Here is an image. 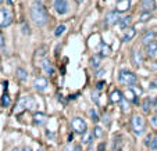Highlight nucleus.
Listing matches in <instances>:
<instances>
[{
  "mask_svg": "<svg viewBox=\"0 0 157 151\" xmlns=\"http://www.w3.org/2000/svg\"><path fill=\"white\" fill-rule=\"evenodd\" d=\"M156 38H157V32H156Z\"/></svg>",
  "mask_w": 157,
  "mask_h": 151,
  "instance_id": "obj_50",
  "label": "nucleus"
},
{
  "mask_svg": "<svg viewBox=\"0 0 157 151\" xmlns=\"http://www.w3.org/2000/svg\"><path fill=\"white\" fill-rule=\"evenodd\" d=\"M2 2H3V0H0V4H2Z\"/></svg>",
  "mask_w": 157,
  "mask_h": 151,
  "instance_id": "obj_49",
  "label": "nucleus"
},
{
  "mask_svg": "<svg viewBox=\"0 0 157 151\" xmlns=\"http://www.w3.org/2000/svg\"><path fill=\"white\" fill-rule=\"evenodd\" d=\"M145 51H146V54H147V57H154L157 54V42L156 40L149 42L145 47Z\"/></svg>",
  "mask_w": 157,
  "mask_h": 151,
  "instance_id": "obj_11",
  "label": "nucleus"
},
{
  "mask_svg": "<svg viewBox=\"0 0 157 151\" xmlns=\"http://www.w3.org/2000/svg\"><path fill=\"white\" fill-rule=\"evenodd\" d=\"M7 2H9V3H11V2H13V0H7Z\"/></svg>",
  "mask_w": 157,
  "mask_h": 151,
  "instance_id": "obj_48",
  "label": "nucleus"
},
{
  "mask_svg": "<svg viewBox=\"0 0 157 151\" xmlns=\"http://www.w3.org/2000/svg\"><path fill=\"white\" fill-rule=\"evenodd\" d=\"M53 7H54V10H56L60 15L67 14V13H68V10H70V4H68V2H67V0H54Z\"/></svg>",
  "mask_w": 157,
  "mask_h": 151,
  "instance_id": "obj_6",
  "label": "nucleus"
},
{
  "mask_svg": "<svg viewBox=\"0 0 157 151\" xmlns=\"http://www.w3.org/2000/svg\"><path fill=\"white\" fill-rule=\"evenodd\" d=\"M125 98H127V100L133 101V103H138L136 94H135V92H133L132 89H128V90H127V93H125Z\"/></svg>",
  "mask_w": 157,
  "mask_h": 151,
  "instance_id": "obj_22",
  "label": "nucleus"
},
{
  "mask_svg": "<svg viewBox=\"0 0 157 151\" xmlns=\"http://www.w3.org/2000/svg\"><path fill=\"white\" fill-rule=\"evenodd\" d=\"M77 2H78V3H82V2H83V0H77Z\"/></svg>",
  "mask_w": 157,
  "mask_h": 151,
  "instance_id": "obj_46",
  "label": "nucleus"
},
{
  "mask_svg": "<svg viewBox=\"0 0 157 151\" xmlns=\"http://www.w3.org/2000/svg\"><path fill=\"white\" fill-rule=\"evenodd\" d=\"M15 151H18V150H15Z\"/></svg>",
  "mask_w": 157,
  "mask_h": 151,
  "instance_id": "obj_51",
  "label": "nucleus"
},
{
  "mask_svg": "<svg viewBox=\"0 0 157 151\" xmlns=\"http://www.w3.org/2000/svg\"><path fill=\"white\" fill-rule=\"evenodd\" d=\"M22 151H32V150H31L29 147H25V148H24V150H22Z\"/></svg>",
  "mask_w": 157,
  "mask_h": 151,
  "instance_id": "obj_45",
  "label": "nucleus"
},
{
  "mask_svg": "<svg viewBox=\"0 0 157 151\" xmlns=\"http://www.w3.org/2000/svg\"><path fill=\"white\" fill-rule=\"evenodd\" d=\"M135 35H136V31L133 29V28H128V31L125 32V35L122 36V42H129Z\"/></svg>",
  "mask_w": 157,
  "mask_h": 151,
  "instance_id": "obj_19",
  "label": "nucleus"
},
{
  "mask_svg": "<svg viewBox=\"0 0 157 151\" xmlns=\"http://www.w3.org/2000/svg\"><path fill=\"white\" fill-rule=\"evenodd\" d=\"M132 61H133V64H135L136 67L140 65V62H142V56H140L139 50H133L132 51Z\"/></svg>",
  "mask_w": 157,
  "mask_h": 151,
  "instance_id": "obj_17",
  "label": "nucleus"
},
{
  "mask_svg": "<svg viewBox=\"0 0 157 151\" xmlns=\"http://www.w3.org/2000/svg\"><path fill=\"white\" fill-rule=\"evenodd\" d=\"M65 29H67V28H65V25H59V27L56 28V31H54V35H56V36L63 35V33L65 32Z\"/></svg>",
  "mask_w": 157,
  "mask_h": 151,
  "instance_id": "obj_27",
  "label": "nucleus"
},
{
  "mask_svg": "<svg viewBox=\"0 0 157 151\" xmlns=\"http://www.w3.org/2000/svg\"><path fill=\"white\" fill-rule=\"evenodd\" d=\"M24 33H29V28H28L25 24H24Z\"/></svg>",
  "mask_w": 157,
  "mask_h": 151,
  "instance_id": "obj_42",
  "label": "nucleus"
},
{
  "mask_svg": "<svg viewBox=\"0 0 157 151\" xmlns=\"http://www.w3.org/2000/svg\"><path fill=\"white\" fill-rule=\"evenodd\" d=\"M103 74H104V71H103V69H101V71H99L96 75H98V76H101V75H103Z\"/></svg>",
  "mask_w": 157,
  "mask_h": 151,
  "instance_id": "obj_44",
  "label": "nucleus"
},
{
  "mask_svg": "<svg viewBox=\"0 0 157 151\" xmlns=\"http://www.w3.org/2000/svg\"><path fill=\"white\" fill-rule=\"evenodd\" d=\"M35 105H36V103L32 97H29V96H24V97L20 98V101H18L15 112L20 114L21 111H24V110H33Z\"/></svg>",
  "mask_w": 157,
  "mask_h": 151,
  "instance_id": "obj_3",
  "label": "nucleus"
},
{
  "mask_svg": "<svg viewBox=\"0 0 157 151\" xmlns=\"http://www.w3.org/2000/svg\"><path fill=\"white\" fill-rule=\"evenodd\" d=\"M117 22H120V13L118 11H110L106 15V25L111 27V25H116Z\"/></svg>",
  "mask_w": 157,
  "mask_h": 151,
  "instance_id": "obj_8",
  "label": "nucleus"
},
{
  "mask_svg": "<svg viewBox=\"0 0 157 151\" xmlns=\"http://www.w3.org/2000/svg\"><path fill=\"white\" fill-rule=\"evenodd\" d=\"M149 18H151V15H150V11H145L142 15H140V21L142 22H145V21H147Z\"/></svg>",
  "mask_w": 157,
  "mask_h": 151,
  "instance_id": "obj_30",
  "label": "nucleus"
},
{
  "mask_svg": "<svg viewBox=\"0 0 157 151\" xmlns=\"http://www.w3.org/2000/svg\"><path fill=\"white\" fill-rule=\"evenodd\" d=\"M150 150H153V151H156L157 150V137H153V140H151V143H150Z\"/></svg>",
  "mask_w": 157,
  "mask_h": 151,
  "instance_id": "obj_31",
  "label": "nucleus"
},
{
  "mask_svg": "<svg viewBox=\"0 0 157 151\" xmlns=\"http://www.w3.org/2000/svg\"><path fill=\"white\" fill-rule=\"evenodd\" d=\"M31 18H32L33 24L38 25V27L46 25V22H48V20H49L48 11H46L44 6L40 2H36V3L32 4V7H31Z\"/></svg>",
  "mask_w": 157,
  "mask_h": 151,
  "instance_id": "obj_1",
  "label": "nucleus"
},
{
  "mask_svg": "<svg viewBox=\"0 0 157 151\" xmlns=\"http://www.w3.org/2000/svg\"><path fill=\"white\" fill-rule=\"evenodd\" d=\"M100 57L99 56H95V57H92V58H90V65L93 67V68H99V67H100Z\"/></svg>",
  "mask_w": 157,
  "mask_h": 151,
  "instance_id": "obj_24",
  "label": "nucleus"
},
{
  "mask_svg": "<svg viewBox=\"0 0 157 151\" xmlns=\"http://www.w3.org/2000/svg\"><path fill=\"white\" fill-rule=\"evenodd\" d=\"M150 122H151V125H153L154 127H157V114L154 116H151L150 118Z\"/></svg>",
  "mask_w": 157,
  "mask_h": 151,
  "instance_id": "obj_34",
  "label": "nucleus"
},
{
  "mask_svg": "<svg viewBox=\"0 0 157 151\" xmlns=\"http://www.w3.org/2000/svg\"><path fill=\"white\" fill-rule=\"evenodd\" d=\"M71 126H72V129H74L75 133H79V134H83L86 131H88V129H86V122L83 121L82 118H79V116L72 118Z\"/></svg>",
  "mask_w": 157,
  "mask_h": 151,
  "instance_id": "obj_5",
  "label": "nucleus"
},
{
  "mask_svg": "<svg viewBox=\"0 0 157 151\" xmlns=\"http://www.w3.org/2000/svg\"><path fill=\"white\" fill-rule=\"evenodd\" d=\"M156 9V2L154 0H142V10L143 11H151Z\"/></svg>",
  "mask_w": 157,
  "mask_h": 151,
  "instance_id": "obj_14",
  "label": "nucleus"
},
{
  "mask_svg": "<svg viewBox=\"0 0 157 151\" xmlns=\"http://www.w3.org/2000/svg\"><path fill=\"white\" fill-rule=\"evenodd\" d=\"M154 38H156V32H153V31H149V32H146L145 35L142 36V43H143V45H147L149 42H151Z\"/></svg>",
  "mask_w": 157,
  "mask_h": 151,
  "instance_id": "obj_16",
  "label": "nucleus"
},
{
  "mask_svg": "<svg viewBox=\"0 0 157 151\" xmlns=\"http://www.w3.org/2000/svg\"><path fill=\"white\" fill-rule=\"evenodd\" d=\"M93 137H96L93 132H88V131H86L85 133H83L82 143H83V144H90V143H92V139H93Z\"/></svg>",
  "mask_w": 157,
  "mask_h": 151,
  "instance_id": "obj_18",
  "label": "nucleus"
},
{
  "mask_svg": "<svg viewBox=\"0 0 157 151\" xmlns=\"http://www.w3.org/2000/svg\"><path fill=\"white\" fill-rule=\"evenodd\" d=\"M2 103H3V105H4V107H9L10 104H11V100H10L9 94H7L6 92H4V94H3V98H2Z\"/></svg>",
  "mask_w": 157,
  "mask_h": 151,
  "instance_id": "obj_28",
  "label": "nucleus"
},
{
  "mask_svg": "<svg viewBox=\"0 0 157 151\" xmlns=\"http://www.w3.org/2000/svg\"><path fill=\"white\" fill-rule=\"evenodd\" d=\"M48 122V116L43 112H35L33 114V125L35 126H43Z\"/></svg>",
  "mask_w": 157,
  "mask_h": 151,
  "instance_id": "obj_10",
  "label": "nucleus"
},
{
  "mask_svg": "<svg viewBox=\"0 0 157 151\" xmlns=\"http://www.w3.org/2000/svg\"><path fill=\"white\" fill-rule=\"evenodd\" d=\"M104 147H106V144H104V143H100L98 147V151H104Z\"/></svg>",
  "mask_w": 157,
  "mask_h": 151,
  "instance_id": "obj_37",
  "label": "nucleus"
},
{
  "mask_svg": "<svg viewBox=\"0 0 157 151\" xmlns=\"http://www.w3.org/2000/svg\"><path fill=\"white\" fill-rule=\"evenodd\" d=\"M122 98H124V96H122V93L120 92V90H114L111 94H110V101L111 103H121L122 101Z\"/></svg>",
  "mask_w": 157,
  "mask_h": 151,
  "instance_id": "obj_15",
  "label": "nucleus"
},
{
  "mask_svg": "<svg viewBox=\"0 0 157 151\" xmlns=\"http://www.w3.org/2000/svg\"><path fill=\"white\" fill-rule=\"evenodd\" d=\"M11 21H13V17L7 10L4 9L0 10V27H9L11 24Z\"/></svg>",
  "mask_w": 157,
  "mask_h": 151,
  "instance_id": "obj_7",
  "label": "nucleus"
},
{
  "mask_svg": "<svg viewBox=\"0 0 157 151\" xmlns=\"http://www.w3.org/2000/svg\"><path fill=\"white\" fill-rule=\"evenodd\" d=\"M42 68H43V71L48 75H50V76L54 75V67L52 65V62L49 61V60H43V61H42Z\"/></svg>",
  "mask_w": 157,
  "mask_h": 151,
  "instance_id": "obj_13",
  "label": "nucleus"
},
{
  "mask_svg": "<svg viewBox=\"0 0 157 151\" xmlns=\"http://www.w3.org/2000/svg\"><path fill=\"white\" fill-rule=\"evenodd\" d=\"M64 151H74V148H72L71 145H67V147L64 148Z\"/></svg>",
  "mask_w": 157,
  "mask_h": 151,
  "instance_id": "obj_41",
  "label": "nucleus"
},
{
  "mask_svg": "<svg viewBox=\"0 0 157 151\" xmlns=\"http://www.w3.org/2000/svg\"><path fill=\"white\" fill-rule=\"evenodd\" d=\"M38 151H44V150H43V148H39V150H38Z\"/></svg>",
  "mask_w": 157,
  "mask_h": 151,
  "instance_id": "obj_47",
  "label": "nucleus"
},
{
  "mask_svg": "<svg viewBox=\"0 0 157 151\" xmlns=\"http://www.w3.org/2000/svg\"><path fill=\"white\" fill-rule=\"evenodd\" d=\"M100 47H101V56H110V54H111V49H110V46L101 43Z\"/></svg>",
  "mask_w": 157,
  "mask_h": 151,
  "instance_id": "obj_25",
  "label": "nucleus"
},
{
  "mask_svg": "<svg viewBox=\"0 0 157 151\" xmlns=\"http://www.w3.org/2000/svg\"><path fill=\"white\" fill-rule=\"evenodd\" d=\"M150 89H157V79L150 83Z\"/></svg>",
  "mask_w": 157,
  "mask_h": 151,
  "instance_id": "obj_36",
  "label": "nucleus"
},
{
  "mask_svg": "<svg viewBox=\"0 0 157 151\" xmlns=\"http://www.w3.org/2000/svg\"><path fill=\"white\" fill-rule=\"evenodd\" d=\"M92 100H93V101H96V103L99 104V98H98V94H95V93H93V94H92Z\"/></svg>",
  "mask_w": 157,
  "mask_h": 151,
  "instance_id": "obj_39",
  "label": "nucleus"
},
{
  "mask_svg": "<svg viewBox=\"0 0 157 151\" xmlns=\"http://www.w3.org/2000/svg\"><path fill=\"white\" fill-rule=\"evenodd\" d=\"M129 7H131V0H118L117 2V11L118 13L128 11Z\"/></svg>",
  "mask_w": 157,
  "mask_h": 151,
  "instance_id": "obj_12",
  "label": "nucleus"
},
{
  "mask_svg": "<svg viewBox=\"0 0 157 151\" xmlns=\"http://www.w3.org/2000/svg\"><path fill=\"white\" fill-rule=\"evenodd\" d=\"M118 80L120 83H122V85H127V86H132L136 83L138 78L136 75L133 74V72L128 71V69H121L118 74Z\"/></svg>",
  "mask_w": 157,
  "mask_h": 151,
  "instance_id": "obj_2",
  "label": "nucleus"
},
{
  "mask_svg": "<svg viewBox=\"0 0 157 151\" xmlns=\"http://www.w3.org/2000/svg\"><path fill=\"white\" fill-rule=\"evenodd\" d=\"M4 46V38H3V35L0 33V47H3Z\"/></svg>",
  "mask_w": 157,
  "mask_h": 151,
  "instance_id": "obj_38",
  "label": "nucleus"
},
{
  "mask_svg": "<svg viewBox=\"0 0 157 151\" xmlns=\"http://www.w3.org/2000/svg\"><path fill=\"white\" fill-rule=\"evenodd\" d=\"M104 85H106V82H104V80H100V82L98 83V86H96V87H98V90H101L104 87Z\"/></svg>",
  "mask_w": 157,
  "mask_h": 151,
  "instance_id": "obj_35",
  "label": "nucleus"
},
{
  "mask_svg": "<svg viewBox=\"0 0 157 151\" xmlns=\"http://www.w3.org/2000/svg\"><path fill=\"white\" fill-rule=\"evenodd\" d=\"M131 126H132L133 133L140 136V134H143V132H145V119L140 115H135L132 118V121H131Z\"/></svg>",
  "mask_w": 157,
  "mask_h": 151,
  "instance_id": "obj_4",
  "label": "nucleus"
},
{
  "mask_svg": "<svg viewBox=\"0 0 157 151\" xmlns=\"http://www.w3.org/2000/svg\"><path fill=\"white\" fill-rule=\"evenodd\" d=\"M131 21H132V17H131V15H127V17L121 18V20H120V27H121L122 29H125V28L131 24Z\"/></svg>",
  "mask_w": 157,
  "mask_h": 151,
  "instance_id": "obj_21",
  "label": "nucleus"
},
{
  "mask_svg": "<svg viewBox=\"0 0 157 151\" xmlns=\"http://www.w3.org/2000/svg\"><path fill=\"white\" fill-rule=\"evenodd\" d=\"M150 105H151V100L149 97L145 98V101L142 103V111H143V112L147 114L149 111H150Z\"/></svg>",
  "mask_w": 157,
  "mask_h": 151,
  "instance_id": "obj_23",
  "label": "nucleus"
},
{
  "mask_svg": "<svg viewBox=\"0 0 157 151\" xmlns=\"http://www.w3.org/2000/svg\"><path fill=\"white\" fill-rule=\"evenodd\" d=\"M15 74H17V78H18L20 80H27V79H28L27 71H25V69H22V68H17Z\"/></svg>",
  "mask_w": 157,
  "mask_h": 151,
  "instance_id": "obj_20",
  "label": "nucleus"
},
{
  "mask_svg": "<svg viewBox=\"0 0 157 151\" xmlns=\"http://www.w3.org/2000/svg\"><path fill=\"white\" fill-rule=\"evenodd\" d=\"M89 115H90V119H92V121H95V122H98L99 119V115H98V112H96L95 110H89Z\"/></svg>",
  "mask_w": 157,
  "mask_h": 151,
  "instance_id": "obj_29",
  "label": "nucleus"
},
{
  "mask_svg": "<svg viewBox=\"0 0 157 151\" xmlns=\"http://www.w3.org/2000/svg\"><path fill=\"white\" fill-rule=\"evenodd\" d=\"M48 47H46V46H42V47H39L38 50H36V54H35V57H43L44 54L48 53Z\"/></svg>",
  "mask_w": 157,
  "mask_h": 151,
  "instance_id": "obj_26",
  "label": "nucleus"
},
{
  "mask_svg": "<svg viewBox=\"0 0 157 151\" xmlns=\"http://www.w3.org/2000/svg\"><path fill=\"white\" fill-rule=\"evenodd\" d=\"M151 140H153V136H151V134H147V136H146V140H145V144L146 145H150Z\"/></svg>",
  "mask_w": 157,
  "mask_h": 151,
  "instance_id": "obj_33",
  "label": "nucleus"
},
{
  "mask_svg": "<svg viewBox=\"0 0 157 151\" xmlns=\"http://www.w3.org/2000/svg\"><path fill=\"white\" fill-rule=\"evenodd\" d=\"M46 134H48V137H53V139H54V133H52V132H46Z\"/></svg>",
  "mask_w": 157,
  "mask_h": 151,
  "instance_id": "obj_43",
  "label": "nucleus"
},
{
  "mask_svg": "<svg viewBox=\"0 0 157 151\" xmlns=\"http://www.w3.org/2000/svg\"><path fill=\"white\" fill-rule=\"evenodd\" d=\"M48 85H49L48 79H46V78H43V76L36 78L35 82H33V86H35V89L38 90V92H43V90L48 87Z\"/></svg>",
  "mask_w": 157,
  "mask_h": 151,
  "instance_id": "obj_9",
  "label": "nucleus"
},
{
  "mask_svg": "<svg viewBox=\"0 0 157 151\" xmlns=\"http://www.w3.org/2000/svg\"><path fill=\"white\" fill-rule=\"evenodd\" d=\"M93 133H95V136H96V137H100V136H101V133H103V131H101V127H100V126H96V127H95V131H93Z\"/></svg>",
  "mask_w": 157,
  "mask_h": 151,
  "instance_id": "obj_32",
  "label": "nucleus"
},
{
  "mask_svg": "<svg viewBox=\"0 0 157 151\" xmlns=\"http://www.w3.org/2000/svg\"><path fill=\"white\" fill-rule=\"evenodd\" d=\"M74 151H82V148H81L79 144H77V145H74Z\"/></svg>",
  "mask_w": 157,
  "mask_h": 151,
  "instance_id": "obj_40",
  "label": "nucleus"
}]
</instances>
